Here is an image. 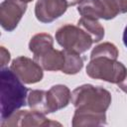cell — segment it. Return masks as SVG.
I'll use <instances>...</instances> for the list:
<instances>
[{
	"label": "cell",
	"instance_id": "15",
	"mask_svg": "<svg viewBox=\"0 0 127 127\" xmlns=\"http://www.w3.org/2000/svg\"><path fill=\"white\" fill-rule=\"evenodd\" d=\"M54 39L50 34L40 33L36 34L29 43V50L33 53L34 57L39 56L48 50L54 48Z\"/></svg>",
	"mask_w": 127,
	"mask_h": 127
},
{
	"label": "cell",
	"instance_id": "8",
	"mask_svg": "<svg viewBox=\"0 0 127 127\" xmlns=\"http://www.w3.org/2000/svg\"><path fill=\"white\" fill-rule=\"evenodd\" d=\"M27 10V3L22 0H4L0 5V24L11 32L16 29Z\"/></svg>",
	"mask_w": 127,
	"mask_h": 127
},
{
	"label": "cell",
	"instance_id": "17",
	"mask_svg": "<svg viewBox=\"0 0 127 127\" xmlns=\"http://www.w3.org/2000/svg\"><path fill=\"white\" fill-rule=\"evenodd\" d=\"M119 55L118 49L116 46L112 43L105 42L100 45H97L90 54V59H93L95 57H108L114 60H117Z\"/></svg>",
	"mask_w": 127,
	"mask_h": 127
},
{
	"label": "cell",
	"instance_id": "18",
	"mask_svg": "<svg viewBox=\"0 0 127 127\" xmlns=\"http://www.w3.org/2000/svg\"><path fill=\"white\" fill-rule=\"evenodd\" d=\"M10 61V53L4 48L1 47V67H4Z\"/></svg>",
	"mask_w": 127,
	"mask_h": 127
},
{
	"label": "cell",
	"instance_id": "9",
	"mask_svg": "<svg viewBox=\"0 0 127 127\" xmlns=\"http://www.w3.org/2000/svg\"><path fill=\"white\" fill-rule=\"evenodd\" d=\"M65 0H38L35 6L36 18L42 23H51L66 11Z\"/></svg>",
	"mask_w": 127,
	"mask_h": 127
},
{
	"label": "cell",
	"instance_id": "22",
	"mask_svg": "<svg viewBox=\"0 0 127 127\" xmlns=\"http://www.w3.org/2000/svg\"><path fill=\"white\" fill-rule=\"evenodd\" d=\"M123 43H124V45H125L126 48H127V26L125 27L124 33H123Z\"/></svg>",
	"mask_w": 127,
	"mask_h": 127
},
{
	"label": "cell",
	"instance_id": "2",
	"mask_svg": "<svg viewBox=\"0 0 127 127\" xmlns=\"http://www.w3.org/2000/svg\"><path fill=\"white\" fill-rule=\"evenodd\" d=\"M70 101L75 109L105 112L111 103V94L103 87L83 84L71 92Z\"/></svg>",
	"mask_w": 127,
	"mask_h": 127
},
{
	"label": "cell",
	"instance_id": "13",
	"mask_svg": "<svg viewBox=\"0 0 127 127\" xmlns=\"http://www.w3.org/2000/svg\"><path fill=\"white\" fill-rule=\"evenodd\" d=\"M27 104L32 110L43 114L51 113L48 101V91L45 90H30L27 97Z\"/></svg>",
	"mask_w": 127,
	"mask_h": 127
},
{
	"label": "cell",
	"instance_id": "4",
	"mask_svg": "<svg viewBox=\"0 0 127 127\" xmlns=\"http://www.w3.org/2000/svg\"><path fill=\"white\" fill-rule=\"evenodd\" d=\"M56 40L64 51L82 54L86 52L93 44L90 36L78 26L65 24L56 32Z\"/></svg>",
	"mask_w": 127,
	"mask_h": 127
},
{
	"label": "cell",
	"instance_id": "10",
	"mask_svg": "<svg viewBox=\"0 0 127 127\" xmlns=\"http://www.w3.org/2000/svg\"><path fill=\"white\" fill-rule=\"evenodd\" d=\"M71 93L67 86L64 84L53 85L48 90V101L51 113L66 107L70 101Z\"/></svg>",
	"mask_w": 127,
	"mask_h": 127
},
{
	"label": "cell",
	"instance_id": "12",
	"mask_svg": "<svg viewBox=\"0 0 127 127\" xmlns=\"http://www.w3.org/2000/svg\"><path fill=\"white\" fill-rule=\"evenodd\" d=\"M106 124L105 112H95L90 110L75 109L71 125L73 127L83 126H100Z\"/></svg>",
	"mask_w": 127,
	"mask_h": 127
},
{
	"label": "cell",
	"instance_id": "23",
	"mask_svg": "<svg viewBox=\"0 0 127 127\" xmlns=\"http://www.w3.org/2000/svg\"><path fill=\"white\" fill-rule=\"evenodd\" d=\"M22 1H24V2L28 3V2H31V1H33V0H22Z\"/></svg>",
	"mask_w": 127,
	"mask_h": 127
},
{
	"label": "cell",
	"instance_id": "21",
	"mask_svg": "<svg viewBox=\"0 0 127 127\" xmlns=\"http://www.w3.org/2000/svg\"><path fill=\"white\" fill-rule=\"evenodd\" d=\"M67 5L68 6H74V5H77L81 2V0H65Z\"/></svg>",
	"mask_w": 127,
	"mask_h": 127
},
{
	"label": "cell",
	"instance_id": "20",
	"mask_svg": "<svg viewBox=\"0 0 127 127\" xmlns=\"http://www.w3.org/2000/svg\"><path fill=\"white\" fill-rule=\"evenodd\" d=\"M117 85L119 86V88L121 90H123L124 92H127V71H126V74H125L124 78L119 83H117Z\"/></svg>",
	"mask_w": 127,
	"mask_h": 127
},
{
	"label": "cell",
	"instance_id": "7",
	"mask_svg": "<svg viewBox=\"0 0 127 127\" xmlns=\"http://www.w3.org/2000/svg\"><path fill=\"white\" fill-rule=\"evenodd\" d=\"M10 69L23 83L26 84L39 82L44 76L42 66L34 60L27 57H18L14 59Z\"/></svg>",
	"mask_w": 127,
	"mask_h": 127
},
{
	"label": "cell",
	"instance_id": "19",
	"mask_svg": "<svg viewBox=\"0 0 127 127\" xmlns=\"http://www.w3.org/2000/svg\"><path fill=\"white\" fill-rule=\"evenodd\" d=\"M115 1L119 7L120 13H127V0H115Z\"/></svg>",
	"mask_w": 127,
	"mask_h": 127
},
{
	"label": "cell",
	"instance_id": "5",
	"mask_svg": "<svg viewBox=\"0 0 127 127\" xmlns=\"http://www.w3.org/2000/svg\"><path fill=\"white\" fill-rule=\"evenodd\" d=\"M77 11L81 17L96 20H111L120 13L115 0H81Z\"/></svg>",
	"mask_w": 127,
	"mask_h": 127
},
{
	"label": "cell",
	"instance_id": "1",
	"mask_svg": "<svg viewBox=\"0 0 127 127\" xmlns=\"http://www.w3.org/2000/svg\"><path fill=\"white\" fill-rule=\"evenodd\" d=\"M27 91L24 83L11 69L2 67L0 72L1 120L8 118L27 104Z\"/></svg>",
	"mask_w": 127,
	"mask_h": 127
},
{
	"label": "cell",
	"instance_id": "6",
	"mask_svg": "<svg viewBox=\"0 0 127 127\" xmlns=\"http://www.w3.org/2000/svg\"><path fill=\"white\" fill-rule=\"evenodd\" d=\"M14 126H62L57 121L48 119L45 114L35 110H20L14 112L11 116L1 121V127H14Z\"/></svg>",
	"mask_w": 127,
	"mask_h": 127
},
{
	"label": "cell",
	"instance_id": "14",
	"mask_svg": "<svg viewBox=\"0 0 127 127\" xmlns=\"http://www.w3.org/2000/svg\"><path fill=\"white\" fill-rule=\"evenodd\" d=\"M77 26L90 36L93 43L101 41L104 37V28L96 19L81 17L77 21Z\"/></svg>",
	"mask_w": 127,
	"mask_h": 127
},
{
	"label": "cell",
	"instance_id": "16",
	"mask_svg": "<svg viewBox=\"0 0 127 127\" xmlns=\"http://www.w3.org/2000/svg\"><path fill=\"white\" fill-rule=\"evenodd\" d=\"M64 64L62 71L66 74H75L83 66V60L78 54L64 51Z\"/></svg>",
	"mask_w": 127,
	"mask_h": 127
},
{
	"label": "cell",
	"instance_id": "24",
	"mask_svg": "<svg viewBox=\"0 0 127 127\" xmlns=\"http://www.w3.org/2000/svg\"><path fill=\"white\" fill-rule=\"evenodd\" d=\"M126 93H127V92H126Z\"/></svg>",
	"mask_w": 127,
	"mask_h": 127
},
{
	"label": "cell",
	"instance_id": "3",
	"mask_svg": "<svg viewBox=\"0 0 127 127\" xmlns=\"http://www.w3.org/2000/svg\"><path fill=\"white\" fill-rule=\"evenodd\" d=\"M126 71L127 68L122 63L108 57L90 59L86 66V74L89 77L116 84L124 78Z\"/></svg>",
	"mask_w": 127,
	"mask_h": 127
},
{
	"label": "cell",
	"instance_id": "11",
	"mask_svg": "<svg viewBox=\"0 0 127 127\" xmlns=\"http://www.w3.org/2000/svg\"><path fill=\"white\" fill-rule=\"evenodd\" d=\"M34 61L37 62L43 69L51 71L62 70L64 64V51L52 48L39 56H35Z\"/></svg>",
	"mask_w": 127,
	"mask_h": 127
}]
</instances>
